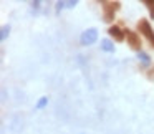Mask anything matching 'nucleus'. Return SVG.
I'll return each mask as SVG.
<instances>
[{
	"label": "nucleus",
	"mask_w": 154,
	"mask_h": 134,
	"mask_svg": "<svg viewBox=\"0 0 154 134\" xmlns=\"http://www.w3.org/2000/svg\"><path fill=\"white\" fill-rule=\"evenodd\" d=\"M121 4L119 2H101V8H103V20L106 23H111L114 20V14L119 10Z\"/></svg>",
	"instance_id": "nucleus-1"
},
{
	"label": "nucleus",
	"mask_w": 154,
	"mask_h": 134,
	"mask_svg": "<svg viewBox=\"0 0 154 134\" xmlns=\"http://www.w3.org/2000/svg\"><path fill=\"white\" fill-rule=\"evenodd\" d=\"M137 32L143 33L144 37L147 38V41L151 43V47L154 48V32H152V28H151L149 22H147L146 18H141V20L137 22Z\"/></svg>",
	"instance_id": "nucleus-2"
},
{
	"label": "nucleus",
	"mask_w": 154,
	"mask_h": 134,
	"mask_svg": "<svg viewBox=\"0 0 154 134\" xmlns=\"http://www.w3.org/2000/svg\"><path fill=\"white\" fill-rule=\"evenodd\" d=\"M124 33H126V38H128V45H129L133 50L141 51L143 43H141V37H139V35H137L136 32H133V30H126Z\"/></svg>",
	"instance_id": "nucleus-3"
},
{
	"label": "nucleus",
	"mask_w": 154,
	"mask_h": 134,
	"mask_svg": "<svg viewBox=\"0 0 154 134\" xmlns=\"http://www.w3.org/2000/svg\"><path fill=\"white\" fill-rule=\"evenodd\" d=\"M96 38H98L96 28H90V30H86L83 35H81V43L83 45H91V43L96 41Z\"/></svg>",
	"instance_id": "nucleus-4"
},
{
	"label": "nucleus",
	"mask_w": 154,
	"mask_h": 134,
	"mask_svg": "<svg viewBox=\"0 0 154 134\" xmlns=\"http://www.w3.org/2000/svg\"><path fill=\"white\" fill-rule=\"evenodd\" d=\"M108 33H109L111 38H114V41H123L124 37H126V33H124L123 30H121L118 25H113V27H109V30H108Z\"/></svg>",
	"instance_id": "nucleus-5"
},
{
	"label": "nucleus",
	"mask_w": 154,
	"mask_h": 134,
	"mask_svg": "<svg viewBox=\"0 0 154 134\" xmlns=\"http://www.w3.org/2000/svg\"><path fill=\"white\" fill-rule=\"evenodd\" d=\"M101 50L111 53V51H114V47H113V43H111L109 40H101Z\"/></svg>",
	"instance_id": "nucleus-6"
},
{
	"label": "nucleus",
	"mask_w": 154,
	"mask_h": 134,
	"mask_svg": "<svg viewBox=\"0 0 154 134\" xmlns=\"http://www.w3.org/2000/svg\"><path fill=\"white\" fill-rule=\"evenodd\" d=\"M143 4L146 5L147 8H149V14H151V17L154 18V0H144Z\"/></svg>",
	"instance_id": "nucleus-7"
},
{
	"label": "nucleus",
	"mask_w": 154,
	"mask_h": 134,
	"mask_svg": "<svg viewBox=\"0 0 154 134\" xmlns=\"http://www.w3.org/2000/svg\"><path fill=\"white\" fill-rule=\"evenodd\" d=\"M139 60L143 61V63H149V56H147L146 53H143V51H139Z\"/></svg>",
	"instance_id": "nucleus-8"
},
{
	"label": "nucleus",
	"mask_w": 154,
	"mask_h": 134,
	"mask_svg": "<svg viewBox=\"0 0 154 134\" xmlns=\"http://www.w3.org/2000/svg\"><path fill=\"white\" fill-rule=\"evenodd\" d=\"M47 101H48V99H47V98H42V99H40V101H38V104H37V108H38V109H40V108H43V106H45V104H47Z\"/></svg>",
	"instance_id": "nucleus-9"
},
{
	"label": "nucleus",
	"mask_w": 154,
	"mask_h": 134,
	"mask_svg": "<svg viewBox=\"0 0 154 134\" xmlns=\"http://www.w3.org/2000/svg\"><path fill=\"white\" fill-rule=\"evenodd\" d=\"M7 32H10V27H4V28H2V40H5V37H7Z\"/></svg>",
	"instance_id": "nucleus-10"
},
{
	"label": "nucleus",
	"mask_w": 154,
	"mask_h": 134,
	"mask_svg": "<svg viewBox=\"0 0 154 134\" xmlns=\"http://www.w3.org/2000/svg\"><path fill=\"white\" fill-rule=\"evenodd\" d=\"M147 78H149V80H154V68H151V70L147 71Z\"/></svg>",
	"instance_id": "nucleus-11"
}]
</instances>
